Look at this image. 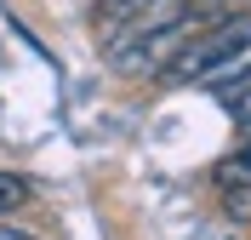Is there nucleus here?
Instances as JSON below:
<instances>
[{
	"label": "nucleus",
	"mask_w": 251,
	"mask_h": 240,
	"mask_svg": "<svg viewBox=\"0 0 251 240\" xmlns=\"http://www.w3.org/2000/svg\"><path fill=\"white\" fill-rule=\"evenodd\" d=\"M183 6L188 0L126 17V29L109 40V63L120 69V75H166V63L217 17V12H205V6H194V12H183Z\"/></svg>",
	"instance_id": "1"
},
{
	"label": "nucleus",
	"mask_w": 251,
	"mask_h": 240,
	"mask_svg": "<svg viewBox=\"0 0 251 240\" xmlns=\"http://www.w3.org/2000/svg\"><path fill=\"white\" fill-rule=\"evenodd\" d=\"M211 183H217V189H246L251 183V132H246V143H240L234 155H223L217 166H211Z\"/></svg>",
	"instance_id": "2"
},
{
	"label": "nucleus",
	"mask_w": 251,
	"mask_h": 240,
	"mask_svg": "<svg viewBox=\"0 0 251 240\" xmlns=\"http://www.w3.org/2000/svg\"><path fill=\"white\" fill-rule=\"evenodd\" d=\"M154 6H177V0H97V17L103 23H126V17L154 12Z\"/></svg>",
	"instance_id": "3"
},
{
	"label": "nucleus",
	"mask_w": 251,
	"mask_h": 240,
	"mask_svg": "<svg viewBox=\"0 0 251 240\" xmlns=\"http://www.w3.org/2000/svg\"><path fill=\"white\" fill-rule=\"evenodd\" d=\"M29 200V177H17V172H0V217H12L17 206Z\"/></svg>",
	"instance_id": "4"
},
{
	"label": "nucleus",
	"mask_w": 251,
	"mask_h": 240,
	"mask_svg": "<svg viewBox=\"0 0 251 240\" xmlns=\"http://www.w3.org/2000/svg\"><path fill=\"white\" fill-rule=\"evenodd\" d=\"M223 109H228V120L240 132H251V86H228L223 92Z\"/></svg>",
	"instance_id": "5"
},
{
	"label": "nucleus",
	"mask_w": 251,
	"mask_h": 240,
	"mask_svg": "<svg viewBox=\"0 0 251 240\" xmlns=\"http://www.w3.org/2000/svg\"><path fill=\"white\" fill-rule=\"evenodd\" d=\"M223 194H228V200H223V206H228V217L251 223V183H246V189H223Z\"/></svg>",
	"instance_id": "6"
},
{
	"label": "nucleus",
	"mask_w": 251,
	"mask_h": 240,
	"mask_svg": "<svg viewBox=\"0 0 251 240\" xmlns=\"http://www.w3.org/2000/svg\"><path fill=\"white\" fill-rule=\"evenodd\" d=\"M0 240H40V235H29V229H12V223H0Z\"/></svg>",
	"instance_id": "7"
},
{
	"label": "nucleus",
	"mask_w": 251,
	"mask_h": 240,
	"mask_svg": "<svg viewBox=\"0 0 251 240\" xmlns=\"http://www.w3.org/2000/svg\"><path fill=\"white\" fill-rule=\"evenodd\" d=\"M205 6H246V0H205Z\"/></svg>",
	"instance_id": "8"
}]
</instances>
